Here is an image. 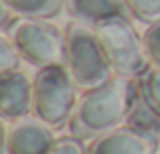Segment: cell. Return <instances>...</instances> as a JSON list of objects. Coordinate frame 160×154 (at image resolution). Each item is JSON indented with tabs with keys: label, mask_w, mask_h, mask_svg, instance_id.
Instances as JSON below:
<instances>
[{
	"label": "cell",
	"mask_w": 160,
	"mask_h": 154,
	"mask_svg": "<svg viewBox=\"0 0 160 154\" xmlns=\"http://www.w3.org/2000/svg\"><path fill=\"white\" fill-rule=\"evenodd\" d=\"M65 67L77 89L91 91L108 83L113 75L95 28L85 22H71L65 31Z\"/></svg>",
	"instance_id": "cell-2"
},
{
	"label": "cell",
	"mask_w": 160,
	"mask_h": 154,
	"mask_svg": "<svg viewBox=\"0 0 160 154\" xmlns=\"http://www.w3.org/2000/svg\"><path fill=\"white\" fill-rule=\"evenodd\" d=\"M32 107V81L20 69L0 73V114L4 120L28 116Z\"/></svg>",
	"instance_id": "cell-8"
},
{
	"label": "cell",
	"mask_w": 160,
	"mask_h": 154,
	"mask_svg": "<svg viewBox=\"0 0 160 154\" xmlns=\"http://www.w3.org/2000/svg\"><path fill=\"white\" fill-rule=\"evenodd\" d=\"M136 106V85L130 77L116 75L98 89L83 91L71 116V134L77 138H98L122 126Z\"/></svg>",
	"instance_id": "cell-1"
},
{
	"label": "cell",
	"mask_w": 160,
	"mask_h": 154,
	"mask_svg": "<svg viewBox=\"0 0 160 154\" xmlns=\"http://www.w3.org/2000/svg\"><path fill=\"white\" fill-rule=\"evenodd\" d=\"M20 61H22V55L14 47V43L6 35H2V39H0V73H8V71L18 69Z\"/></svg>",
	"instance_id": "cell-13"
},
{
	"label": "cell",
	"mask_w": 160,
	"mask_h": 154,
	"mask_svg": "<svg viewBox=\"0 0 160 154\" xmlns=\"http://www.w3.org/2000/svg\"><path fill=\"white\" fill-rule=\"evenodd\" d=\"M138 20L146 24L160 22V0H124Z\"/></svg>",
	"instance_id": "cell-12"
},
{
	"label": "cell",
	"mask_w": 160,
	"mask_h": 154,
	"mask_svg": "<svg viewBox=\"0 0 160 154\" xmlns=\"http://www.w3.org/2000/svg\"><path fill=\"white\" fill-rule=\"evenodd\" d=\"M55 142L53 128L39 116H22L6 126L4 150L6 154H49Z\"/></svg>",
	"instance_id": "cell-6"
},
{
	"label": "cell",
	"mask_w": 160,
	"mask_h": 154,
	"mask_svg": "<svg viewBox=\"0 0 160 154\" xmlns=\"http://www.w3.org/2000/svg\"><path fill=\"white\" fill-rule=\"evenodd\" d=\"M140 93L148 107L160 118V65H150L140 77Z\"/></svg>",
	"instance_id": "cell-11"
},
{
	"label": "cell",
	"mask_w": 160,
	"mask_h": 154,
	"mask_svg": "<svg viewBox=\"0 0 160 154\" xmlns=\"http://www.w3.org/2000/svg\"><path fill=\"white\" fill-rule=\"evenodd\" d=\"M2 4L16 16L51 18L61 12L65 0H2Z\"/></svg>",
	"instance_id": "cell-10"
},
{
	"label": "cell",
	"mask_w": 160,
	"mask_h": 154,
	"mask_svg": "<svg viewBox=\"0 0 160 154\" xmlns=\"http://www.w3.org/2000/svg\"><path fill=\"white\" fill-rule=\"evenodd\" d=\"M142 39H144L146 51H148L152 63L160 65V22L150 24V27L146 28V32L142 35Z\"/></svg>",
	"instance_id": "cell-15"
},
{
	"label": "cell",
	"mask_w": 160,
	"mask_h": 154,
	"mask_svg": "<svg viewBox=\"0 0 160 154\" xmlns=\"http://www.w3.org/2000/svg\"><path fill=\"white\" fill-rule=\"evenodd\" d=\"M158 138L142 126H118L87 146L89 154H156Z\"/></svg>",
	"instance_id": "cell-7"
},
{
	"label": "cell",
	"mask_w": 160,
	"mask_h": 154,
	"mask_svg": "<svg viewBox=\"0 0 160 154\" xmlns=\"http://www.w3.org/2000/svg\"><path fill=\"white\" fill-rule=\"evenodd\" d=\"M65 10L85 24H98L116 16L130 18L132 14L124 0H65Z\"/></svg>",
	"instance_id": "cell-9"
},
{
	"label": "cell",
	"mask_w": 160,
	"mask_h": 154,
	"mask_svg": "<svg viewBox=\"0 0 160 154\" xmlns=\"http://www.w3.org/2000/svg\"><path fill=\"white\" fill-rule=\"evenodd\" d=\"M95 35L103 47L113 73L122 77H142L150 67V55L144 39L136 32L132 20L126 16L108 18L93 24Z\"/></svg>",
	"instance_id": "cell-4"
},
{
	"label": "cell",
	"mask_w": 160,
	"mask_h": 154,
	"mask_svg": "<svg viewBox=\"0 0 160 154\" xmlns=\"http://www.w3.org/2000/svg\"><path fill=\"white\" fill-rule=\"evenodd\" d=\"M4 35L14 43L22 59L35 67L65 63V35L49 18L14 16L4 27Z\"/></svg>",
	"instance_id": "cell-3"
},
{
	"label": "cell",
	"mask_w": 160,
	"mask_h": 154,
	"mask_svg": "<svg viewBox=\"0 0 160 154\" xmlns=\"http://www.w3.org/2000/svg\"><path fill=\"white\" fill-rule=\"evenodd\" d=\"M75 81L67 67L51 65L39 69L32 79V110L47 126L61 130L75 112Z\"/></svg>",
	"instance_id": "cell-5"
},
{
	"label": "cell",
	"mask_w": 160,
	"mask_h": 154,
	"mask_svg": "<svg viewBox=\"0 0 160 154\" xmlns=\"http://www.w3.org/2000/svg\"><path fill=\"white\" fill-rule=\"evenodd\" d=\"M49 154H89L83 144L81 138L77 136H63V138H57L55 146L51 148Z\"/></svg>",
	"instance_id": "cell-14"
}]
</instances>
